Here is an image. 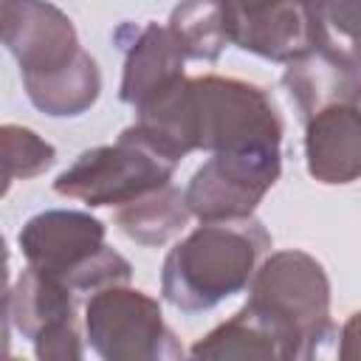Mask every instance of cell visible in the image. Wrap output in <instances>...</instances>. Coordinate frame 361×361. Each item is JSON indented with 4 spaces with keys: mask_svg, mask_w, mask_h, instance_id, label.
<instances>
[{
    "mask_svg": "<svg viewBox=\"0 0 361 361\" xmlns=\"http://www.w3.org/2000/svg\"><path fill=\"white\" fill-rule=\"evenodd\" d=\"M130 130L172 164L195 149L212 155L282 152V121L271 96L231 76H180L135 110Z\"/></svg>",
    "mask_w": 361,
    "mask_h": 361,
    "instance_id": "obj_1",
    "label": "cell"
},
{
    "mask_svg": "<svg viewBox=\"0 0 361 361\" xmlns=\"http://www.w3.org/2000/svg\"><path fill=\"white\" fill-rule=\"evenodd\" d=\"M268 248L271 234L254 214L203 223L166 254L161 293L183 313L212 310L248 285Z\"/></svg>",
    "mask_w": 361,
    "mask_h": 361,
    "instance_id": "obj_2",
    "label": "cell"
},
{
    "mask_svg": "<svg viewBox=\"0 0 361 361\" xmlns=\"http://www.w3.org/2000/svg\"><path fill=\"white\" fill-rule=\"evenodd\" d=\"M243 305L279 344L282 361H305L330 336V279L305 251H276L254 268Z\"/></svg>",
    "mask_w": 361,
    "mask_h": 361,
    "instance_id": "obj_3",
    "label": "cell"
},
{
    "mask_svg": "<svg viewBox=\"0 0 361 361\" xmlns=\"http://www.w3.org/2000/svg\"><path fill=\"white\" fill-rule=\"evenodd\" d=\"M17 240L31 268L62 279L73 293L124 285L133 276L130 262L104 243V223L90 212H39L20 228Z\"/></svg>",
    "mask_w": 361,
    "mask_h": 361,
    "instance_id": "obj_4",
    "label": "cell"
},
{
    "mask_svg": "<svg viewBox=\"0 0 361 361\" xmlns=\"http://www.w3.org/2000/svg\"><path fill=\"white\" fill-rule=\"evenodd\" d=\"M175 166L178 164L155 152L127 127L116 144L85 149L65 172L56 175L54 192L82 200L90 209L124 206L158 186L172 183Z\"/></svg>",
    "mask_w": 361,
    "mask_h": 361,
    "instance_id": "obj_5",
    "label": "cell"
},
{
    "mask_svg": "<svg viewBox=\"0 0 361 361\" xmlns=\"http://www.w3.org/2000/svg\"><path fill=\"white\" fill-rule=\"evenodd\" d=\"M85 333L104 361H158L180 358L183 347L166 327L158 299L124 285L90 293L85 305Z\"/></svg>",
    "mask_w": 361,
    "mask_h": 361,
    "instance_id": "obj_6",
    "label": "cell"
},
{
    "mask_svg": "<svg viewBox=\"0 0 361 361\" xmlns=\"http://www.w3.org/2000/svg\"><path fill=\"white\" fill-rule=\"evenodd\" d=\"M8 319L42 361H76L85 355L73 290L39 268L28 265L17 276L8 293Z\"/></svg>",
    "mask_w": 361,
    "mask_h": 361,
    "instance_id": "obj_7",
    "label": "cell"
},
{
    "mask_svg": "<svg viewBox=\"0 0 361 361\" xmlns=\"http://www.w3.org/2000/svg\"><path fill=\"white\" fill-rule=\"evenodd\" d=\"M282 152L276 155H212L183 189L189 214L200 223L251 217L271 186L279 180Z\"/></svg>",
    "mask_w": 361,
    "mask_h": 361,
    "instance_id": "obj_8",
    "label": "cell"
},
{
    "mask_svg": "<svg viewBox=\"0 0 361 361\" xmlns=\"http://www.w3.org/2000/svg\"><path fill=\"white\" fill-rule=\"evenodd\" d=\"M0 42L14 54L23 85L62 73L82 54L71 17L48 0H8Z\"/></svg>",
    "mask_w": 361,
    "mask_h": 361,
    "instance_id": "obj_9",
    "label": "cell"
},
{
    "mask_svg": "<svg viewBox=\"0 0 361 361\" xmlns=\"http://www.w3.org/2000/svg\"><path fill=\"white\" fill-rule=\"evenodd\" d=\"M113 39L124 51V73H121L118 96L133 110L152 102L158 93L172 87L183 76L186 56L166 25L121 23Z\"/></svg>",
    "mask_w": 361,
    "mask_h": 361,
    "instance_id": "obj_10",
    "label": "cell"
},
{
    "mask_svg": "<svg viewBox=\"0 0 361 361\" xmlns=\"http://www.w3.org/2000/svg\"><path fill=\"white\" fill-rule=\"evenodd\" d=\"M307 172L327 186L353 183L361 172L358 102H336L305 118Z\"/></svg>",
    "mask_w": 361,
    "mask_h": 361,
    "instance_id": "obj_11",
    "label": "cell"
},
{
    "mask_svg": "<svg viewBox=\"0 0 361 361\" xmlns=\"http://www.w3.org/2000/svg\"><path fill=\"white\" fill-rule=\"evenodd\" d=\"M282 87L296 104L302 121L327 104L358 102V56L322 42L288 62Z\"/></svg>",
    "mask_w": 361,
    "mask_h": 361,
    "instance_id": "obj_12",
    "label": "cell"
},
{
    "mask_svg": "<svg viewBox=\"0 0 361 361\" xmlns=\"http://www.w3.org/2000/svg\"><path fill=\"white\" fill-rule=\"evenodd\" d=\"M189 217L192 214L183 200V192L166 183L118 206L116 226L138 245L155 248V245H164L169 237H175Z\"/></svg>",
    "mask_w": 361,
    "mask_h": 361,
    "instance_id": "obj_13",
    "label": "cell"
},
{
    "mask_svg": "<svg viewBox=\"0 0 361 361\" xmlns=\"http://www.w3.org/2000/svg\"><path fill=\"white\" fill-rule=\"evenodd\" d=\"M31 104L37 110H42L45 116L54 118H71V116H82L85 110L93 107V102L99 99L102 90V73L96 59L82 51L79 59L65 68L56 76L39 79V82H28L23 85Z\"/></svg>",
    "mask_w": 361,
    "mask_h": 361,
    "instance_id": "obj_14",
    "label": "cell"
},
{
    "mask_svg": "<svg viewBox=\"0 0 361 361\" xmlns=\"http://www.w3.org/2000/svg\"><path fill=\"white\" fill-rule=\"evenodd\" d=\"M166 28L178 39L186 59L217 62L228 45L226 20L217 0H180L169 14Z\"/></svg>",
    "mask_w": 361,
    "mask_h": 361,
    "instance_id": "obj_15",
    "label": "cell"
},
{
    "mask_svg": "<svg viewBox=\"0 0 361 361\" xmlns=\"http://www.w3.org/2000/svg\"><path fill=\"white\" fill-rule=\"evenodd\" d=\"M195 358H268L282 361V350L274 336L245 310L240 307L228 322L217 324L189 350Z\"/></svg>",
    "mask_w": 361,
    "mask_h": 361,
    "instance_id": "obj_16",
    "label": "cell"
},
{
    "mask_svg": "<svg viewBox=\"0 0 361 361\" xmlns=\"http://www.w3.org/2000/svg\"><path fill=\"white\" fill-rule=\"evenodd\" d=\"M56 161L54 144L23 124H0V172L8 180H28L42 175Z\"/></svg>",
    "mask_w": 361,
    "mask_h": 361,
    "instance_id": "obj_17",
    "label": "cell"
},
{
    "mask_svg": "<svg viewBox=\"0 0 361 361\" xmlns=\"http://www.w3.org/2000/svg\"><path fill=\"white\" fill-rule=\"evenodd\" d=\"M8 248L0 234V358L8 355Z\"/></svg>",
    "mask_w": 361,
    "mask_h": 361,
    "instance_id": "obj_18",
    "label": "cell"
},
{
    "mask_svg": "<svg viewBox=\"0 0 361 361\" xmlns=\"http://www.w3.org/2000/svg\"><path fill=\"white\" fill-rule=\"evenodd\" d=\"M259 3H265V0H217V6L223 8V17H228V14H240V11L254 8V6H259Z\"/></svg>",
    "mask_w": 361,
    "mask_h": 361,
    "instance_id": "obj_19",
    "label": "cell"
},
{
    "mask_svg": "<svg viewBox=\"0 0 361 361\" xmlns=\"http://www.w3.org/2000/svg\"><path fill=\"white\" fill-rule=\"evenodd\" d=\"M296 3H302V6H307L310 11H322L327 3H333V0H296Z\"/></svg>",
    "mask_w": 361,
    "mask_h": 361,
    "instance_id": "obj_20",
    "label": "cell"
},
{
    "mask_svg": "<svg viewBox=\"0 0 361 361\" xmlns=\"http://www.w3.org/2000/svg\"><path fill=\"white\" fill-rule=\"evenodd\" d=\"M8 186H11V180H8V178H6L3 172H0V197H3L6 192H8Z\"/></svg>",
    "mask_w": 361,
    "mask_h": 361,
    "instance_id": "obj_21",
    "label": "cell"
},
{
    "mask_svg": "<svg viewBox=\"0 0 361 361\" xmlns=\"http://www.w3.org/2000/svg\"><path fill=\"white\" fill-rule=\"evenodd\" d=\"M6 6H8V0H0V23H3V11H6Z\"/></svg>",
    "mask_w": 361,
    "mask_h": 361,
    "instance_id": "obj_22",
    "label": "cell"
}]
</instances>
